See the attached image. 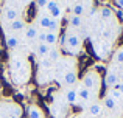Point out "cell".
Returning a JSON list of instances; mask_svg holds the SVG:
<instances>
[{"label":"cell","instance_id":"cb8c5ba5","mask_svg":"<svg viewBox=\"0 0 123 118\" xmlns=\"http://www.w3.org/2000/svg\"><path fill=\"white\" fill-rule=\"evenodd\" d=\"M6 113H8V118H20L22 110L17 104H9V110Z\"/></svg>","mask_w":123,"mask_h":118},{"label":"cell","instance_id":"52a82bcc","mask_svg":"<svg viewBox=\"0 0 123 118\" xmlns=\"http://www.w3.org/2000/svg\"><path fill=\"white\" fill-rule=\"evenodd\" d=\"M87 0H78V2H75L72 5V8H70V11H72V14L73 16H80V17H83L84 14L87 12Z\"/></svg>","mask_w":123,"mask_h":118},{"label":"cell","instance_id":"ba28073f","mask_svg":"<svg viewBox=\"0 0 123 118\" xmlns=\"http://www.w3.org/2000/svg\"><path fill=\"white\" fill-rule=\"evenodd\" d=\"M64 101H66V104H78L80 98H78V93H76V89L73 87L66 89L64 90Z\"/></svg>","mask_w":123,"mask_h":118},{"label":"cell","instance_id":"603a6c76","mask_svg":"<svg viewBox=\"0 0 123 118\" xmlns=\"http://www.w3.org/2000/svg\"><path fill=\"white\" fill-rule=\"evenodd\" d=\"M5 42H6V47H8L9 50H16L19 47V39L14 36V34H6Z\"/></svg>","mask_w":123,"mask_h":118},{"label":"cell","instance_id":"3957f363","mask_svg":"<svg viewBox=\"0 0 123 118\" xmlns=\"http://www.w3.org/2000/svg\"><path fill=\"white\" fill-rule=\"evenodd\" d=\"M76 93H78L80 101H84V103H87V106H89L90 103H95V100L98 98L95 93H93V92H90L89 89L84 87L81 82H80V84L76 85Z\"/></svg>","mask_w":123,"mask_h":118},{"label":"cell","instance_id":"e0dca14e","mask_svg":"<svg viewBox=\"0 0 123 118\" xmlns=\"http://www.w3.org/2000/svg\"><path fill=\"white\" fill-rule=\"evenodd\" d=\"M58 40H59V34L58 33H53V31H47V33H45V40L44 42L47 44L48 47H55L58 44Z\"/></svg>","mask_w":123,"mask_h":118},{"label":"cell","instance_id":"2e32d148","mask_svg":"<svg viewBox=\"0 0 123 118\" xmlns=\"http://www.w3.org/2000/svg\"><path fill=\"white\" fill-rule=\"evenodd\" d=\"M47 14L50 16L51 19H55V20H61V19L64 17V14H66V11H64V8L61 5H58V6H55L53 9H50Z\"/></svg>","mask_w":123,"mask_h":118},{"label":"cell","instance_id":"f546056e","mask_svg":"<svg viewBox=\"0 0 123 118\" xmlns=\"http://www.w3.org/2000/svg\"><path fill=\"white\" fill-rule=\"evenodd\" d=\"M45 33H47V30H39V33H37V39H39V42H44V40H45Z\"/></svg>","mask_w":123,"mask_h":118},{"label":"cell","instance_id":"6da1fadb","mask_svg":"<svg viewBox=\"0 0 123 118\" xmlns=\"http://www.w3.org/2000/svg\"><path fill=\"white\" fill-rule=\"evenodd\" d=\"M81 84H83L86 89H89L90 92H93V93L98 96L100 89H101V75H100L97 70H93V68L87 70V72L83 75Z\"/></svg>","mask_w":123,"mask_h":118},{"label":"cell","instance_id":"484cf974","mask_svg":"<svg viewBox=\"0 0 123 118\" xmlns=\"http://www.w3.org/2000/svg\"><path fill=\"white\" fill-rule=\"evenodd\" d=\"M59 28H61L59 20H55V19H51V20H50V23H48L47 31H53V33H58V31H59Z\"/></svg>","mask_w":123,"mask_h":118},{"label":"cell","instance_id":"ac0fdd59","mask_svg":"<svg viewBox=\"0 0 123 118\" xmlns=\"http://www.w3.org/2000/svg\"><path fill=\"white\" fill-rule=\"evenodd\" d=\"M50 112H51V115H53L55 118H62V117H66L67 109L62 106V104H61V106L53 104V106H50Z\"/></svg>","mask_w":123,"mask_h":118},{"label":"cell","instance_id":"7402d4cb","mask_svg":"<svg viewBox=\"0 0 123 118\" xmlns=\"http://www.w3.org/2000/svg\"><path fill=\"white\" fill-rule=\"evenodd\" d=\"M112 65H123V47L117 48L112 55Z\"/></svg>","mask_w":123,"mask_h":118},{"label":"cell","instance_id":"e575fe53","mask_svg":"<svg viewBox=\"0 0 123 118\" xmlns=\"http://www.w3.org/2000/svg\"><path fill=\"white\" fill-rule=\"evenodd\" d=\"M67 2H78V0H67Z\"/></svg>","mask_w":123,"mask_h":118},{"label":"cell","instance_id":"4316f807","mask_svg":"<svg viewBox=\"0 0 123 118\" xmlns=\"http://www.w3.org/2000/svg\"><path fill=\"white\" fill-rule=\"evenodd\" d=\"M47 58H48V59H50V61H51V62H53V64H55V62H58V61H59V59H61V53H59V51H58V50H55V48H51V50H50V53H48V56H47Z\"/></svg>","mask_w":123,"mask_h":118},{"label":"cell","instance_id":"7c38bea8","mask_svg":"<svg viewBox=\"0 0 123 118\" xmlns=\"http://www.w3.org/2000/svg\"><path fill=\"white\" fill-rule=\"evenodd\" d=\"M19 14H20V11L17 8H12V6H6L3 9V19L8 22H14L16 19H19Z\"/></svg>","mask_w":123,"mask_h":118},{"label":"cell","instance_id":"1f68e13d","mask_svg":"<svg viewBox=\"0 0 123 118\" xmlns=\"http://www.w3.org/2000/svg\"><path fill=\"white\" fill-rule=\"evenodd\" d=\"M117 73H118V78H120V81H123V65H120L117 68Z\"/></svg>","mask_w":123,"mask_h":118},{"label":"cell","instance_id":"277c9868","mask_svg":"<svg viewBox=\"0 0 123 118\" xmlns=\"http://www.w3.org/2000/svg\"><path fill=\"white\" fill-rule=\"evenodd\" d=\"M118 82H120L118 73H117V70L111 65V67H109V70L106 72V75H105V85H106V87H109V89H114Z\"/></svg>","mask_w":123,"mask_h":118},{"label":"cell","instance_id":"9c48e42d","mask_svg":"<svg viewBox=\"0 0 123 118\" xmlns=\"http://www.w3.org/2000/svg\"><path fill=\"white\" fill-rule=\"evenodd\" d=\"M103 110H105V107H103L101 103H98V101H95V103H90L89 106L86 107V112L89 113L90 117H101L103 115Z\"/></svg>","mask_w":123,"mask_h":118},{"label":"cell","instance_id":"f1b7e54d","mask_svg":"<svg viewBox=\"0 0 123 118\" xmlns=\"http://www.w3.org/2000/svg\"><path fill=\"white\" fill-rule=\"evenodd\" d=\"M59 3H58V0H48V3H47V6H45V9H47V12L50 11V9H53L55 6H58Z\"/></svg>","mask_w":123,"mask_h":118},{"label":"cell","instance_id":"8992f818","mask_svg":"<svg viewBox=\"0 0 123 118\" xmlns=\"http://www.w3.org/2000/svg\"><path fill=\"white\" fill-rule=\"evenodd\" d=\"M27 61L24 58H20V56H14V58L9 59V68H11V73L14 75V73H19L22 68H24L25 65H27Z\"/></svg>","mask_w":123,"mask_h":118},{"label":"cell","instance_id":"5b68a950","mask_svg":"<svg viewBox=\"0 0 123 118\" xmlns=\"http://www.w3.org/2000/svg\"><path fill=\"white\" fill-rule=\"evenodd\" d=\"M78 82V73H76V68L73 70H69L62 75V79H61V84L67 85V87H72L73 84Z\"/></svg>","mask_w":123,"mask_h":118},{"label":"cell","instance_id":"4dcf8cb0","mask_svg":"<svg viewBox=\"0 0 123 118\" xmlns=\"http://www.w3.org/2000/svg\"><path fill=\"white\" fill-rule=\"evenodd\" d=\"M114 89H117V90H118V92H120V93L123 95V81H120V82H118V84L115 85Z\"/></svg>","mask_w":123,"mask_h":118},{"label":"cell","instance_id":"836d02e7","mask_svg":"<svg viewBox=\"0 0 123 118\" xmlns=\"http://www.w3.org/2000/svg\"><path fill=\"white\" fill-rule=\"evenodd\" d=\"M103 118H117V117H115L114 113H108V115H105Z\"/></svg>","mask_w":123,"mask_h":118},{"label":"cell","instance_id":"d4e9b609","mask_svg":"<svg viewBox=\"0 0 123 118\" xmlns=\"http://www.w3.org/2000/svg\"><path fill=\"white\" fill-rule=\"evenodd\" d=\"M108 96H111L112 100H115L117 103H120L122 98H123V95L117 90V89H109V90H108Z\"/></svg>","mask_w":123,"mask_h":118},{"label":"cell","instance_id":"5bb4252c","mask_svg":"<svg viewBox=\"0 0 123 118\" xmlns=\"http://www.w3.org/2000/svg\"><path fill=\"white\" fill-rule=\"evenodd\" d=\"M37 33H39V28H37L34 23L27 25V28H25V39L27 40H36L37 39Z\"/></svg>","mask_w":123,"mask_h":118},{"label":"cell","instance_id":"8fae6325","mask_svg":"<svg viewBox=\"0 0 123 118\" xmlns=\"http://www.w3.org/2000/svg\"><path fill=\"white\" fill-rule=\"evenodd\" d=\"M98 14H100V17H101V20H105V22L115 20V12L112 11V8H109V6H101V8L98 9Z\"/></svg>","mask_w":123,"mask_h":118},{"label":"cell","instance_id":"d6986e66","mask_svg":"<svg viewBox=\"0 0 123 118\" xmlns=\"http://www.w3.org/2000/svg\"><path fill=\"white\" fill-rule=\"evenodd\" d=\"M27 28V23H25V20L24 19H16L14 22H11L9 23V30L12 31V33H16V31H22V30H25Z\"/></svg>","mask_w":123,"mask_h":118},{"label":"cell","instance_id":"4fadbf2b","mask_svg":"<svg viewBox=\"0 0 123 118\" xmlns=\"http://www.w3.org/2000/svg\"><path fill=\"white\" fill-rule=\"evenodd\" d=\"M27 115H28V118H45L44 110L39 106H36V104H31L27 109Z\"/></svg>","mask_w":123,"mask_h":118},{"label":"cell","instance_id":"83f0119b","mask_svg":"<svg viewBox=\"0 0 123 118\" xmlns=\"http://www.w3.org/2000/svg\"><path fill=\"white\" fill-rule=\"evenodd\" d=\"M47 3H48V0H36V2H34V5H36V9L39 11V9H45Z\"/></svg>","mask_w":123,"mask_h":118},{"label":"cell","instance_id":"ffe728a7","mask_svg":"<svg viewBox=\"0 0 123 118\" xmlns=\"http://www.w3.org/2000/svg\"><path fill=\"white\" fill-rule=\"evenodd\" d=\"M50 50H51V47H48L45 42H39L37 47H36V55L39 56V58H47Z\"/></svg>","mask_w":123,"mask_h":118},{"label":"cell","instance_id":"7a4b0ae2","mask_svg":"<svg viewBox=\"0 0 123 118\" xmlns=\"http://www.w3.org/2000/svg\"><path fill=\"white\" fill-rule=\"evenodd\" d=\"M62 45H66V48L72 55H78L81 51V47H83V37L78 33H75L73 30H69L62 39Z\"/></svg>","mask_w":123,"mask_h":118},{"label":"cell","instance_id":"9a60e30c","mask_svg":"<svg viewBox=\"0 0 123 118\" xmlns=\"http://www.w3.org/2000/svg\"><path fill=\"white\" fill-rule=\"evenodd\" d=\"M67 23H69V28H70V30H76V28H81V27H83V17L70 14V16H69V19H67Z\"/></svg>","mask_w":123,"mask_h":118},{"label":"cell","instance_id":"44dd1931","mask_svg":"<svg viewBox=\"0 0 123 118\" xmlns=\"http://www.w3.org/2000/svg\"><path fill=\"white\" fill-rule=\"evenodd\" d=\"M103 107H105V109H108V110H115L118 107V103L115 100H112L111 96H108V95H106L105 98H103Z\"/></svg>","mask_w":123,"mask_h":118},{"label":"cell","instance_id":"d6a6232c","mask_svg":"<svg viewBox=\"0 0 123 118\" xmlns=\"http://www.w3.org/2000/svg\"><path fill=\"white\" fill-rule=\"evenodd\" d=\"M115 3H117L118 8H122V9H123V0H115Z\"/></svg>","mask_w":123,"mask_h":118},{"label":"cell","instance_id":"30bf717a","mask_svg":"<svg viewBox=\"0 0 123 118\" xmlns=\"http://www.w3.org/2000/svg\"><path fill=\"white\" fill-rule=\"evenodd\" d=\"M50 20H51V17L47 14V12H44V14H37L36 19H34V25H36L39 30H47Z\"/></svg>","mask_w":123,"mask_h":118}]
</instances>
